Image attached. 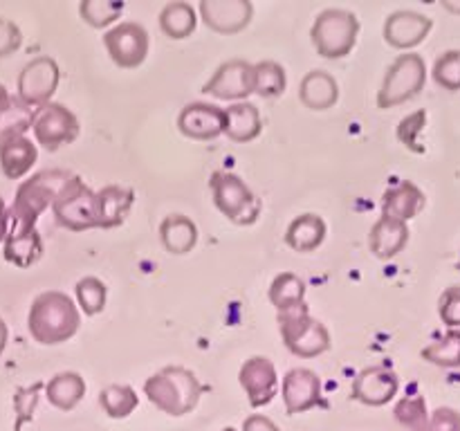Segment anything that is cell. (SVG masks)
I'll list each match as a JSON object with an SVG mask.
<instances>
[{
	"label": "cell",
	"instance_id": "cell-24",
	"mask_svg": "<svg viewBox=\"0 0 460 431\" xmlns=\"http://www.w3.org/2000/svg\"><path fill=\"white\" fill-rule=\"evenodd\" d=\"M299 99L310 110H328L340 99V85L337 79L326 70H310L301 79Z\"/></svg>",
	"mask_w": 460,
	"mask_h": 431
},
{
	"label": "cell",
	"instance_id": "cell-35",
	"mask_svg": "<svg viewBox=\"0 0 460 431\" xmlns=\"http://www.w3.org/2000/svg\"><path fill=\"white\" fill-rule=\"evenodd\" d=\"M124 0H84L79 4V13L84 22H88L94 30L111 27L124 13Z\"/></svg>",
	"mask_w": 460,
	"mask_h": 431
},
{
	"label": "cell",
	"instance_id": "cell-42",
	"mask_svg": "<svg viewBox=\"0 0 460 431\" xmlns=\"http://www.w3.org/2000/svg\"><path fill=\"white\" fill-rule=\"evenodd\" d=\"M22 45V31L13 21L0 18V58L9 57Z\"/></svg>",
	"mask_w": 460,
	"mask_h": 431
},
{
	"label": "cell",
	"instance_id": "cell-34",
	"mask_svg": "<svg viewBox=\"0 0 460 431\" xmlns=\"http://www.w3.org/2000/svg\"><path fill=\"white\" fill-rule=\"evenodd\" d=\"M422 359L440 368H460V330H449L422 348Z\"/></svg>",
	"mask_w": 460,
	"mask_h": 431
},
{
	"label": "cell",
	"instance_id": "cell-8",
	"mask_svg": "<svg viewBox=\"0 0 460 431\" xmlns=\"http://www.w3.org/2000/svg\"><path fill=\"white\" fill-rule=\"evenodd\" d=\"M52 214L57 223L70 232L94 229L97 227V223H94V191L79 175L72 173L54 200Z\"/></svg>",
	"mask_w": 460,
	"mask_h": 431
},
{
	"label": "cell",
	"instance_id": "cell-16",
	"mask_svg": "<svg viewBox=\"0 0 460 431\" xmlns=\"http://www.w3.org/2000/svg\"><path fill=\"white\" fill-rule=\"evenodd\" d=\"M178 130L189 139L209 142L223 135L225 110L220 106L207 101H191L180 110Z\"/></svg>",
	"mask_w": 460,
	"mask_h": 431
},
{
	"label": "cell",
	"instance_id": "cell-14",
	"mask_svg": "<svg viewBox=\"0 0 460 431\" xmlns=\"http://www.w3.org/2000/svg\"><path fill=\"white\" fill-rule=\"evenodd\" d=\"M202 92L225 101H241L252 94V63L245 58H229L220 63L218 70L211 75Z\"/></svg>",
	"mask_w": 460,
	"mask_h": 431
},
{
	"label": "cell",
	"instance_id": "cell-5",
	"mask_svg": "<svg viewBox=\"0 0 460 431\" xmlns=\"http://www.w3.org/2000/svg\"><path fill=\"white\" fill-rule=\"evenodd\" d=\"M359 36V18L355 16L349 9H323L313 22V30H310V39H313L314 49L319 52V57L331 58H344L353 52V48L358 45Z\"/></svg>",
	"mask_w": 460,
	"mask_h": 431
},
{
	"label": "cell",
	"instance_id": "cell-19",
	"mask_svg": "<svg viewBox=\"0 0 460 431\" xmlns=\"http://www.w3.org/2000/svg\"><path fill=\"white\" fill-rule=\"evenodd\" d=\"M133 189L121 187V184H108V187L94 191V223H97V227H119L128 218L130 209H133Z\"/></svg>",
	"mask_w": 460,
	"mask_h": 431
},
{
	"label": "cell",
	"instance_id": "cell-30",
	"mask_svg": "<svg viewBox=\"0 0 460 431\" xmlns=\"http://www.w3.org/2000/svg\"><path fill=\"white\" fill-rule=\"evenodd\" d=\"M198 25V12L193 9L191 3L184 0H173L166 3L160 12V30L164 31L169 39L182 40L193 34Z\"/></svg>",
	"mask_w": 460,
	"mask_h": 431
},
{
	"label": "cell",
	"instance_id": "cell-9",
	"mask_svg": "<svg viewBox=\"0 0 460 431\" xmlns=\"http://www.w3.org/2000/svg\"><path fill=\"white\" fill-rule=\"evenodd\" d=\"M79 119L63 103L49 101L34 110L31 133H34L36 144H40L45 151H58L61 146L72 144L79 137Z\"/></svg>",
	"mask_w": 460,
	"mask_h": 431
},
{
	"label": "cell",
	"instance_id": "cell-31",
	"mask_svg": "<svg viewBox=\"0 0 460 431\" xmlns=\"http://www.w3.org/2000/svg\"><path fill=\"white\" fill-rule=\"evenodd\" d=\"M270 301L279 312L304 308L305 305V283L295 272H281L274 277L268 292Z\"/></svg>",
	"mask_w": 460,
	"mask_h": 431
},
{
	"label": "cell",
	"instance_id": "cell-29",
	"mask_svg": "<svg viewBox=\"0 0 460 431\" xmlns=\"http://www.w3.org/2000/svg\"><path fill=\"white\" fill-rule=\"evenodd\" d=\"M85 395V380L76 371L57 373L45 384V398L58 411H72Z\"/></svg>",
	"mask_w": 460,
	"mask_h": 431
},
{
	"label": "cell",
	"instance_id": "cell-21",
	"mask_svg": "<svg viewBox=\"0 0 460 431\" xmlns=\"http://www.w3.org/2000/svg\"><path fill=\"white\" fill-rule=\"evenodd\" d=\"M407 242L409 224L402 220L389 218V216H380L368 233V247H371L373 256H377L380 260L395 259L407 247Z\"/></svg>",
	"mask_w": 460,
	"mask_h": 431
},
{
	"label": "cell",
	"instance_id": "cell-1",
	"mask_svg": "<svg viewBox=\"0 0 460 431\" xmlns=\"http://www.w3.org/2000/svg\"><path fill=\"white\" fill-rule=\"evenodd\" d=\"M81 326V312L75 301L61 290L40 292L30 305L27 330L43 346H57L72 339Z\"/></svg>",
	"mask_w": 460,
	"mask_h": 431
},
{
	"label": "cell",
	"instance_id": "cell-27",
	"mask_svg": "<svg viewBox=\"0 0 460 431\" xmlns=\"http://www.w3.org/2000/svg\"><path fill=\"white\" fill-rule=\"evenodd\" d=\"M326 233L328 227L322 216L301 214L288 224L286 245L299 254H305V251H314L317 247H322V242L326 241Z\"/></svg>",
	"mask_w": 460,
	"mask_h": 431
},
{
	"label": "cell",
	"instance_id": "cell-40",
	"mask_svg": "<svg viewBox=\"0 0 460 431\" xmlns=\"http://www.w3.org/2000/svg\"><path fill=\"white\" fill-rule=\"evenodd\" d=\"M438 314L449 330L460 328V286H452L440 295Z\"/></svg>",
	"mask_w": 460,
	"mask_h": 431
},
{
	"label": "cell",
	"instance_id": "cell-45",
	"mask_svg": "<svg viewBox=\"0 0 460 431\" xmlns=\"http://www.w3.org/2000/svg\"><path fill=\"white\" fill-rule=\"evenodd\" d=\"M7 341H9V328L7 323H4V319L0 317V355H3L4 348H7Z\"/></svg>",
	"mask_w": 460,
	"mask_h": 431
},
{
	"label": "cell",
	"instance_id": "cell-44",
	"mask_svg": "<svg viewBox=\"0 0 460 431\" xmlns=\"http://www.w3.org/2000/svg\"><path fill=\"white\" fill-rule=\"evenodd\" d=\"M9 233V209L4 205V200L0 198V242H4Z\"/></svg>",
	"mask_w": 460,
	"mask_h": 431
},
{
	"label": "cell",
	"instance_id": "cell-4",
	"mask_svg": "<svg viewBox=\"0 0 460 431\" xmlns=\"http://www.w3.org/2000/svg\"><path fill=\"white\" fill-rule=\"evenodd\" d=\"M209 189L214 205L229 223L234 224H254L263 211L261 198L247 187L241 175L232 171H214L209 175Z\"/></svg>",
	"mask_w": 460,
	"mask_h": 431
},
{
	"label": "cell",
	"instance_id": "cell-28",
	"mask_svg": "<svg viewBox=\"0 0 460 431\" xmlns=\"http://www.w3.org/2000/svg\"><path fill=\"white\" fill-rule=\"evenodd\" d=\"M160 241L169 254H187L198 242V224L184 214L164 216L160 223Z\"/></svg>",
	"mask_w": 460,
	"mask_h": 431
},
{
	"label": "cell",
	"instance_id": "cell-37",
	"mask_svg": "<svg viewBox=\"0 0 460 431\" xmlns=\"http://www.w3.org/2000/svg\"><path fill=\"white\" fill-rule=\"evenodd\" d=\"M394 416L407 431H425L427 420H429L427 400L422 395H407L395 402Z\"/></svg>",
	"mask_w": 460,
	"mask_h": 431
},
{
	"label": "cell",
	"instance_id": "cell-38",
	"mask_svg": "<svg viewBox=\"0 0 460 431\" xmlns=\"http://www.w3.org/2000/svg\"><path fill=\"white\" fill-rule=\"evenodd\" d=\"M436 84L440 88L449 90V92H458L460 90V49H447L440 54L431 70Z\"/></svg>",
	"mask_w": 460,
	"mask_h": 431
},
{
	"label": "cell",
	"instance_id": "cell-18",
	"mask_svg": "<svg viewBox=\"0 0 460 431\" xmlns=\"http://www.w3.org/2000/svg\"><path fill=\"white\" fill-rule=\"evenodd\" d=\"M400 377L382 366L364 368L353 382V398L367 407H385L398 395Z\"/></svg>",
	"mask_w": 460,
	"mask_h": 431
},
{
	"label": "cell",
	"instance_id": "cell-47",
	"mask_svg": "<svg viewBox=\"0 0 460 431\" xmlns=\"http://www.w3.org/2000/svg\"><path fill=\"white\" fill-rule=\"evenodd\" d=\"M223 431H236V429H234V427H225Z\"/></svg>",
	"mask_w": 460,
	"mask_h": 431
},
{
	"label": "cell",
	"instance_id": "cell-3",
	"mask_svg": "<svg viewBox=\"0 0 460 431\" xmlns=\"http://www.w3.org/2000/svg\"><path fill=\"white\" fill-rule=\"evenodd\" d=\"M70 171L48 169L39 171L30 180L21 182L16 196H13L12 209H9V223L21 229L36 227L39 216L54 205L58 191L70 180Z\"/></svg>",
	"mask_w": 460,
	"mask_h": 431
},
{
	"label": "cell",
	"instance_id": "cell-41",
	"mask_svg": "<svg viewBox=\"0 0 460 431\" xmlns=\"http://www.w3.org/2000/svg\"><path fill=\"white\" fill-rule=\"evenodd\" d=\"M425 431H460V413L452 407H438L429 413Z\"/></svg>",
	"mask_w": 460,
	"mask_h": 431
},
{
	"label": "cell",
	"instance_id": "cell-46",
	"mask_svg": "<svg viewBox=\"0 0 460 431\" xmlns=\"http://www.w3.org/2000/svg\"><path fill=\"white\" fill-rule=\"evenodd\" d=\"M443 7L449 9V12H454V13H460V4H456V3H443Z\"/></svg>",
	"mask_w": 460,
	"mask_h": 431
},
{
	"label": "cell",
	"instance_id": "cell-7",
	"mask_svg": "<svg viewBox=\"0 0 460 431\" xmlns=\"http://www.w3.org/2000/svg\"><path fill=\"white\" fill-rule=\"evenodd\" d=\"M427 81V66L420 54H400L386 70L382 88L377 92V108L389 110L400 103L411 101L420 94Z\"/></svg>",
	"mask_w": 460,
	"mask_h": 431
},
{
	"label": "cell",
	"instance_id": "cell-43",
	"mask_svg": "<svg viewBox=\"0 0 460 431\" xmlns=\"http://www.w3.org/2000/svg\"><path fill=\"white\" fill-rule=\"evenodd\" d=\"M243 431H281L268 416H261V413H254V416L247 418L243 422Z\"/></svg>",
	"mask_w": 460,
	"mask_h": 431
},
{
	"label": "cell",
	"instance_id": "cell-10",
	"mask_svg": "<svg viewBox=\"0 0 460 431\" xmlns=\"http://www.w3.org/2000/svg\"><path fill=\"white\" fill-rule=\"evenodd\" d=\"M58 81H61V70H58V63L52 57L31 58L30 63L22 66L21 75H18V99L25 106H30L31 110H36V108L52 101Z\"/></svg>",
	"mask_w": 460,
	"mask_h": 431
},
{
	"label": "cell",
	"instance_id": "cell-15",
	"mask_svg": "<svg viewBox=\"0 0 460 431\" xmlns=\"http://www.w3.org/2000/svg\"><path fill=\"white\" fill-rule=\"evenodd\" d=\"M283 404L290 416L305 413L322 404V380L310 368H290L283 375Z\"/></svg>",
	"mask_w": 460,
	"mask_h": 431
},
{
	"label": "cell",
	"instance_id": "cell-17",
	"mask_svg": "<svg viewBox=\"0 0 460 431\" xmlns=\"http://www.w3.org/2000/svg\"><path fill=\"white\" fill-rule=\"evenodd\" d=\"M434 21L411 9H398L385 21V40L395 49H413L429 36Z\"/></svg>",
	"mask_w": 460,
	"mask_h": 431
},
{
	"label": "cell",
	"instance_id": "cell-33",
	"mask_svg": "<svg viewBox=\"0 0 460 431\" xmlns=\"http://www.w3.org/2000/svg\"><path fill=\"white\" fill-rule=\"evenodd\" d=\"M99 404H102L103 413L108 418L124 420V418H128L137 409L139 395L128 384H111L106 389H102V393H99Z\"/></svg>",
	"mask_w": 460,
	"mask_h": 431
},
{
	"label": "cell",
	"instance_id": "cell-12",
	"mask_svg": "<svg viewBox=\"0 0 460 431\" xmlns=\"http://www.w3.org/2000/svg\"><path fill=\"white\" fill-rule=\"evenodd\" d=\"M238 382L247 395V402L254 409L272 402L279 393V375L272 359L263 355H254L247 359L238 371Z\"/></svg>",
	"mask_w": 460,
	"mask_h": 431
},
{
	"label": "cell",
	"instance_id": "cell-22",
	"mask_svg": "<svg viewBox=\"0 0 460 431\" xmlns=\"http://www.w3.org/2000/svg\"><path fill=\"white\" fill-rule=\"evenodd\" d=\"M225 110V130L232 142L247 144L263 133V117L261 110L250 101H236L232 106L223 108Z\"/></svg>",
	"mask_w": 460,
	"mask_h": 431
},
{
	"label": "cell",
	"instance_id": "cell-23",
	"mask_svg": "<svg viewBox=\"0 0 460 431\" xmlns=\"http://www.w3.org/2000/svg\"><path fill=\"white\" fill-rule=\"evenodd\" d=\"M4 260L16 268L25 269L39 263L43 256V238H40L39 229L36 227H12L9 229L7 238H4Z\"/></svg>",
	"mask_w": 460,
	"mask_h": 431
},
{
	"label": "cell",
	"instance_id": "cell-20",
	"mask_svg": "<svg viewBox=\"0 0 460 431\" xmlns=\"http://www.w3.org/2000/svg\"><path fill=\"white\" fill-rule=\"evenodd\" d=\"M425 205L427 198L422 189L409 180H402V182L386 189L385 196H382V216L409 223L425 209Z\"/></svg>",
	"mask_w": 460,
	"mask_h": 431
},
{
	"label": "cell",
	"instance_id": "cell-32",
	"mask_svg": "<svg viewBox=\"0 0 460 431\" xmlns=\"http://www.w3.org/2000/svg\"><path fill=\"white\" fill-rule=\"evenodd\" d=\"M286 67L277 61H259L252 66V92L263 99L281 97L286 92Z\"/></svg>",
	"mask_w": 460,
	"mask_h": 431
},
{
	"label": "cell",
	"instance_id": "cell-6",
	"mask_svg": "<svg viewBox=\"0 0 460 431\" xmlns=\"http://www.w3.org/2000/svg\"><path fill=\"white\" fill-rule=\"evenodd\" d=\"M279 330L286 348L296 357H319L331 348V332L310 314L308 305L279 312Z\"/></svg>",
	"mask_w": 460,
	"mask_h": 431
},
{
	"label": "cell",
	"instance_id": "cell-48",
	"mask_svg": "<svg viewBox=\"0 0 460 431\" xmlns=\"http://www.w3.org/2000/svg\"><path fill=\"white\" fill-rule=\"evenodd\" d=\"M458 269H460V259H458Z\"/></svg>",
	"mask_w": 460,
	"mask_h": 431
},
{
	"label": "cell",
	"instance_id": "cell-13",
	"mask_svg": "<svg viewBox=\"0 0 460 431\" xmlns=\"http://www.w3.org/2000/svg\"><path fill=\"white\" fill-rule=\"evenodd\" d=\"M202 22L218 34H238L245 30L254 16L250 0H202L198 4Z\"/></svg>",
	"mask_w": 460,
	"mask_h": 431
},
{
	"label": "cell",
	"instance_id": "cell-11",
	"mask_svg": "<svg viewBox=\"0 0 460 431\" xmlns=\"http://www.w3.org/2000/svg\"><path fill=\"white\" fill-rule=\"evenodd\" d=\"M148 45H151V39H148L146 27L135 21L119 22L103 34V48L108 57L124 70H133L146 61Z\"/></svg>",
	"mask_w": 460,
	"mask_h": 431
},
{
	"label": "cell",
	"instance_id": "cell-25",
	"mask_svg": "<svg viewBox=\"0 0 460 431\" xmlns=\"http://www.w3.org/2000/svg\"><path fill=\"white\" fill-rule=\"evenodd\" d=\"M31 121H34V110L18 97H12L9 90L0 84V144L22 137L31 128Z\"/></svg>",
	"mask_w": 460,
	"mask_h": 431
},
{
	"label": "cell",
	"instance_id": "cell-39",
	"mask_svg": "<svg viewBox=\"0 0 460 431\" xmlns=\"http://www.w3.org/2000/svg\"><path fill=\"white\" fill-rule=\"evenodd\" d=\"M427 126V112L425 110H416L411 112L409 117H404L402 121L398 124V139L413 153H422L425 146L420 144V133L425 130Z\"/></svg>",
	"mask_w": 460,
	"mask_h": 431
},
{
	"label": "cell",
	"instance_id": "cell-36",
	"mask_svg": "<svg viewBox=\"0 0 460 431\" xmlns=\"http://www.w3.org/2000/svg\"><path fill=\"white\" fill-rule=\"evenodd\" d=\"M76 292V303H79L81 312H85L88 317L103 312L108 301V287L102 278L97 277H84L76 281L75 286Z\"/></svg>",
	"mask_w": 460,
	"mask_h": 431
},
{
	"label": "cell",
	"instance_id": "cell-26",
	"mask_svg": "<svg viewBox=\"0 0 460 431\" xmlns=\"http://www.w3.org/2000/svg\"><path fill=\"white\" fill-rule=\"evenodd\" d=\"M36 157H39V148L25 135L0 144V169L9 180L25 178L36 164Z\"/></svg>",
	"mask_w": 460,
	"mask_h": 431
},
{
	"label": "cell",
	"instance_id": "cell-2",
	"mask_svg": "<svg viewBox=\"0 0 460 431\" xmlns=\"http://www.w3.org/2000/svg\"><path fill=\"white\" fill-rule=\"evenodd\" d=\"M205 386L184 366H164L144 382V395L166 416H187L200 402Z\"/></svg>",
	"mask_w": 460,
	"mask_h": 431
}]
</instances>
